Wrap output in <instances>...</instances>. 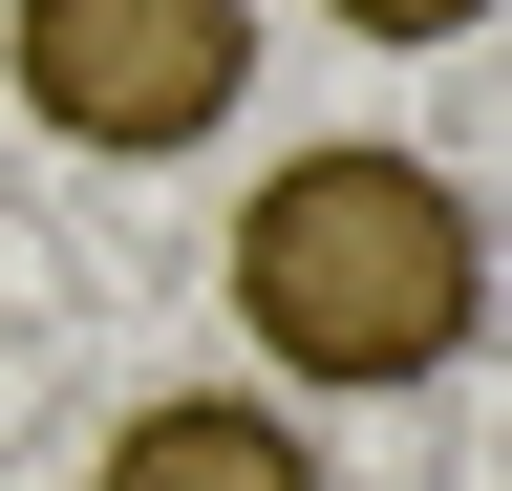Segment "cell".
Returning a JSON list of instances; mask_svg holds the SVG:
<instances>
[{"label": "cell", "mask_w": 512, "mask_h": 491, "mask_svg": "<svg viewBox=\"0 0 512 491\" xmlns=\"http://www.w3.org/2000/svg\"><path fill=\"white\" fill-rule=\"evenodd\" d=\"M86 491H320V427L256 406V385H150L86 449Z\"/></svg>", "instance_id": "obj_3"}, {"label": "cell", "mask_w": 512, "mask_h": 491, "mask_svg": "<svg viewBox=\"0 0 512 491\" xmlns=\"http://www.w3.org/2000/svg\"><path fill=\"white\" fill-rule=\"evenodd\" d=\"M320 22H342V43H470L491 0H320Z\"/></svg>", "instance_id": "obj_4"}, {"label": "cell", "mask_w": 512, "mask_h": 491, "mask_svg": "<svg viewBox=\"0 0 512 491\" xmlns=\"http://www.w3.org/2000/svg\"><path fill=\"white\" fill-rule=\"evenodd\" d=\"M235 342L278 385H448L491 342V214L448 193L427 150H278L235 193Z\"/></svg>", "instance_id": "obj_1"}, {"label": "cell", "mask_w": 512, "mask_h": 491, "mask_svg": "<svg viewBox=\"0 0 512 491\" xmlns=\"http://www.w3.org/2000/svg\"><path fill=\"white\" fill-rule=\"evenodd\" d=\"M0 86L64 150H214L256 86V0H0Z\"/></svg>", "instance_id": "obj_2"}]
</instances>
